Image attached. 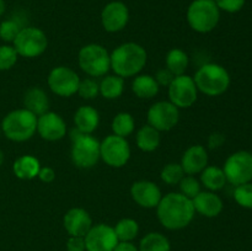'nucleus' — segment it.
<instances>
[{
	"instance_id": "nucleus-1",
	"label": "nucleus",
	"mask_w": 252,
	"mask_h": 251,
	"mask_svg": "<svg viewBox=\"0 0 252 251\" xmlns=\"http://www.w3.org/2000/svg\"><path fill=\"white\" fill-rule=\"evenodd\" d=\"M192 199L180 192H170L162 196L157 207V216L160 224L167 230H181L189 226L194 218Z\"/></svg>"
},
{
	"instance_id": "nucleus-2",
	"label": "nucleus",
	"mask_w": 252,
	"mask_h": 251,
	"mask_svg": "<svg viewBox=\"0 0 252 251\" xmlns=\"http://www.w3.org/2000/svg\"><path fill=\"white\" fill-rule=\"evenodd\" d=\"M147 61L144 47L135 42H126L111 53V69L121 78H132L143 70Z\"/></svg>"
},
{
	"instance_id": "nucleus-3",
	"label": "nucleus",
	"mask_w": 252,
	"mask_h": 251,
	"mask_svg": "<svg viewBox=\"0 0 252 251\" xmlns=\"http://www.w3.org/2000/svg\"><path fill=\"white\" fill-rule=\"evenodd\" d=\"M193 80L199 93L211 97L223 95L231 83L229 71L217 63H206L199 66L194 74Z\"/></svg>"
},
{
	"instance_id": "nucleus-4",
	"label": "nucleus",
	"mask_w": 252,
	"mask_h": 251,
	"mask_svg": "<svg viewBox=\"0 0 252 251\" xmlns=\"http://www.w3.org/2000/svg\"><path fill=\"white\" fill-rule=\"evenodd\" d=\"M1 132L12 142H26L37 132V116L26 108H17L7 113L1 122Z\"/></svg>"
},
{
	"instance_id": "nucleus-5",
	"label": "nucleus",
	"mask_w": 252,
	"mask_h": 251,
	"mask_svg": "<svg viewBox=\"0 0 252 251\" xmlns=\"http://www.w3.org/2000/svg\"><path fill=\"white\" fill-rule=\"evenodd\" d=\"M71 161L79 169H91L101 159L100 144L94 135L85 134L74 128L70 132Z\"/></svg>"
},
{
	"instance_id": "nucleus-6",
	"label": "nucleus",
	"mask_w": 252,
	"mask_h": 251,
	"mask_svg": "<svg viewBox=\"0 0 252 251\" xmlns=\"http://www.w3.org/2000/svg\"><path fill=\"white\" fill-rule=\"evenodd\" d=\"M220 10L214 0H193L187 9V22L198 33L212 32L219 24Z\"/></svg>"
},
{
	"instance_id": "nucleus-7",
	"label": "nucleus",
	"mask_w": 252,
	"mask_h": 251,
	"mask_svg": "<svg viewBox=\"0 0 252 251\" xmlns=\"http://www.w3.org/2000/svg\"><path fill=\"white\" fill-rule=\"evenodd\" d=\"M78 63L88 75L103 76L111 69V54L101 44L89 43L79 51Z\"/></svg>"
},
{
	"instance_id": "nucleus-8",
	"label": "nucleus",
	"mask_w": 252,
	"mask_h": 251,
	"mask_svg": "<svg viewBox=\"0 0 252 251\" xmlns=\"http://www.w3.org/2000/svg\"><path fill=\"white\" fill-rule=\"evenodd\" d=\"M12 46L20 57L37 58L47 51L48 38L38 27H22Z\"/></svg>"
},
{
	"instance_id": "nucleus-9",
	"label": "nucleus",
	"mask_w": 252,
	"mask_h": 251,
	"mask_svg": "<svg viewBox=\"0 0 252 251\" xmlns=\"http://www.w3.org/2000/svg\"><path fill=\"white\" fill-rule=\"evenodd\" d=\"M226 181L233 186L252 181V153L239 150L229 155L223 166Z\"/></svg>"
},
{
	"instance_id": "nucleus-10",
	"label": "nucleus",
	"mask_w": 252,
	"mask_h": 251,
	"mask_svg": "<svg viewBox=\"0 0 252 251\" xmlns=\"http://www.w3.org/2000/svg\"><path fill=\"white\" fill-rule=\"evenodd\" d=\"M130 154L132 152L127 139L116 134L107 135L100 144L101 159L111 167L120 169L127 165Z\"/></svg>"
},
{
	"instance_id": "nucleus-11",
	"label": "nucleus",
	"mask_w": 252,
	"mask_h": 251,
	"mask_svg": "<svg viewBox=\"0 0 252 251\" xmlns=\"http://www.w3.org/2000/svg\"><path fill=\"white\" fill-rule=\"evenodd\" d=\"M48 88L53 94L61 97H70L78 93L80 78L73 69L59 65L52 69L47 78Z\"/></svg>"
},
{
	"instance_id": "nucleus-12",
	"label": "nucleus",
	"mask_w": 252,
	"mask_h": 251,
	"mask_svg": "<svg viewBox=\"0 0 252 251\" xmlns=\"http://www.w3.org/2000/svg\"><path fill=\"white\" fill-rule=\"evenodd\" d=\"M169 101L177 108H189L196 103L198 98V89L193 78L189 75L175 76L172 83L167 88Z\"/></svg>"
},
{
	"instance_id": "nucleus-13",
	"label": "nucleus",
	"mask_w": 252,
	"mask_h": 251,
	"mask_svg": "<svg viewBox=\"0 0 252 251\" xmlns=\"http://www.w3.org/2000/svg\"><path fill=\"white\" fill-rule=\"evenodd\" d=\"M148 125L159 132H169L174 129L180 121V108L170 101H158L148 110Z\"/></svg>"
},
{
	"instance_id": "nucleus-14",
	"label": "nucleus",
	"mask_w": 252,
	"mask_h": 251,
	"mask_svg": "<svg viewBox=\"0 0 252 251\" xmlns=\"http://www.w3.org/2000/svg\"><path fill=\"white\" fill-rule=\"evenodd\" d=\"M86 251H113L118 244L117 235L113 226L100 223L91 226L90 230L84 236Z\"/></svg>"
},
{
	"instance_id": "nucleus-15",
	"label": "nucleus",
	"mask_w": 252,
	"mask_h": 251,
	"mask_svg": "<svg viewBox=\"0 0 252 251\" xmlns=\"http://www.w3.org/2000/svg\"><path fill=\"white\" fill-rule=\"evenodd\" d=\"M129 21V10L122 1H111L101 12V24L105 31L116 33L125 29Z\"/></svg>"
},
{
	"instance_id": "nucleus-16",
	"label": "nucleus",
	"mask_w": 252,
	"mask_h": 251,
	"mask_svg": "<svg viewBox=\"0 0 252 251\" xmlns=\"http://www.w3.org/2000/svg\"><path fill=\"white\" fill-rule=\"evenodd\" d=\"M37 133L42 139L57 142L65 137L66 123L61 115L48 111L37 117Z\"/></svg>"
},
{
	"instance_id": "nucleus-17",
	"label": "nucleus",
	"mask_w": 252,
	"mask_h": 251,
	"mask_svg": "<svg viewBox=\"0 0 252 251\" xmlns=\"http://www.w3.org/2000/svg\"><path fill=\"white\" fill-rule=\"evenodd\" d=\"M130 197L139 207L145 209L157 208L162 198L160 187L149 180L135 181L130 187Z\"/></svg>"
},
{
	"instance_id": "nucleus-18",
	"label": "nucleus",
	"mask_w": 252,
	"mask_h": 251,
	"mask_svg": "<svg viewBox=\"0 0 252 251\" xmlns=\"http://www.w3.org/2000/svg\"><path fill=\"white\" fill-rule=\"evenodd\" d=\"M63 225L69 236H85L90 230L93 218L84 208H70L63 217Z\"/></svg>"
},
{
	"instance_id": "nucleus-19",
	"label": "nucleus",
	"mask_w": 252,
	"mask_h": 251,
	"mask_svg": "<svg viewBox=\"0 0 252 251\" xmlns=\"http://www.w3.org/2000/svg\"><path fill=\"white\" fill-rule=\"evenodd\" d=\"M181 166L186 175L201 174L204 167L208 165V153L207 149L201 144L191 145L185 150L181 157Z\"/></svg>"
},
{
	"instance_id": "nucleus-20",
	"label": "nucleus",
	"mask_w": 252,
	"mask_h": 251,
	"mask_svg": "<svg viewBox=\"0 0 252 251\" xmlns=\"http://www.w3.org/2000/svg\"><path fill=\"white\" fill-rule=\"evenodd\" d=\"M194 211L207 218H216L221 213L224 203L220 197L212 191H201L193 199Z\"/></svg>"
},
{
	"instance_id": "nucleus-21",
	"label": "nucleus",
	"mask_w": 252,
	"mask_h": 251,
	"mask_svg": "<svg viewBox=\"0 0 252 251\" xmlns=\"http://www.w3.org/2000/svg\"><path fill=\"white\" fill-rule=\"evenodd\" d=\"M74 125L78 130L85 134H93L100 125V115L93 106H80L74 113Z\"/></svg>"
},
{
	"instance_id": "nucleus-22",
	"label": "nucleus",
	"mask_w": 252,
	"mask_h": 251,
	"mask_svg": "<svg viewBox=\"0 0 252 251\" xmlns=\"http://www.w3.org/2000/svg\"><path fill=\"white\" fill-rule=\"evenodd\" d=\"M24 108L29 110L34 116H41L49 111V98L46 91L41 88L29 89L24 95Z\"/></svg>"
},
{
	"instance_id": "nucleus-23",
	"label": "nucleus",
	"mask_w": 252,
	"mask_h": 251,
	"mask_svg": "<svg viewBox=\"0 0 252 251\" xmlns=\"http://www.w3.org/2000/svg\"><path fill=\"white\" fill-rule=\"evenodd\" d=\"M41 162L33 155H21L17 157L12 165L15 176L20 180H32L38 176Z\"/></svg>"
},
{
	"instance_id": "nucleus-24",
	"label": "nucleus",
	"mask_w": 252,
	"mask_h": 251,
	"mask_svg": "<svg viewBox=\"0 0 252 251\" xmlns=\"http://www.w3.org/2000/svg\"><path fill=\"white\" fill-rule=\"evenodd\" d=\"M160 90L154 76L149 74H138L132 83V91L139 98H153Z\"/></svg>"
},
{
	"instance_id": "nucleus-25",
	"label": "nucleus",
	"mask_w": 252,
	"mask_h": 251,
	"mask_svg": "<svg viewBox=\"0 0 252 251\" xmlns=\"http://www.w3.org/2000/svg\"><path fill=\"white\" fill-rule=\"evenodd\" d=\"M161 137L160 132L152 127L150 125H145L138 129L137 135H135V143L137 147L144 153H152L159 148Z\"/></svg>"
},
{
	"instance_id": "nucleus-26",
	"label": "nucleus",
	"mask_w": 252,
	"mask_h": 251,
	"mask_svg": "<svg viewBox=\"0 0 252 251\" xmlns=\"http://www.w3.org/2000/svg\"><path fill=\"white\" fill-rule=\"evenodd\" d=\"M199 175H201V185L206 187L207 191H220L228 184L223 169L214 165H207Z\"/></svg>"
},
{
	"instance_id": "nucleus-27",
	"label": "nucleus",
	"mask_w": 252,
	"mask_h": 251,
	"mask_svg": "<svg viewBox=\"0 0 252 251\" xmlns=\"http://www.w3.org/2000/svg\"><path fill=\"white\" fill-rule=\"evenodd\" d=\"M189 54L181 48H172L167 52L165 58V68L169 69L175 76L184 75L189 68Z\"/></svg>"
},
{
	"instance_id": "nucleus-28",
	"label": "nucleus",
	"mask_w": 252,
	"mask_h": 251,
	"mask_svg": "<svg viewBox=\"0 0 252 251\" xmlns=\"http://www.w3.org/2000/svg\"><path fill=\"white\" fill-rule=\"evenodd\" d=\"M100 94L107 100H116L121 97L125 91V79L118 75H107L98 84Z\"/></svg>"
},
{
	"instance_id": "nucleus-29",
	"label": "nucleus",
	"mask_w": 252,
	"mask_h": 251,
	"mask_svg": "<svg viewBox=\"0 0 252 251\" xmlns=\"http://www.w3.org/2000/svg\"><path fill=\"white\" fill-rule=\"evenodd\" d=\"M138 249L139 251H171V244L164 234L150 231L143 236Z\"/></svg>"
},
{
	"instance_id": "nucleus-30",
	"label": "nucleus",
	"mask_w": 252,
	"mask_h": 251,
	"mask_svg": "<svg viewBox=\"0 0 252 251\" xmlns=\"http://www.w3.org/2000/svg\"><path fill=\"white\" fill-rule=\"evenodd\" d=\"M111 128H112L113 134L127 138L134 132L135 121L129 112H120L113 117Z\"/></svg>"
},
{
	"instance_id": "nucleus-31",
	"label": "nucleus",
	"mask_w": 252,
	"mask_h": 251,
	"mask_svg": "<svg viewBox=\"0 0 252 251\" xmlns=\"http://www.w3.org/2000/svg\"><path fill=\"white\" fill-rule=\"evenodd\" d=\"M118 241H133L139 234V224L135 219L123 218L113 226Z\"/></svg>"
},
{
	"instance_id": "nucleus-32",
	"label": "nucleus",
	"mask_w": 252,
	"mask_h": 251,
	"mask_svg": "<svg viewBox=\"0 0 252 251\" xmlns=\"http://www.w3.org/2000/svg\"><path fill=\"white\" fill-rule=\"evenodd\" d=\"M184 176V169H182L181 164H177V162H169L162 167L161 172H160V177H161L162 181L170 186L179 185V182L181 181Z\"/></svg>"
},
{
	"instance_id": "nucleus-33",
	"label": "nucleus",
	"mask_w": 252,
	"mask_h": 251,
	"mask_svg": "<svg viewBox=\"0 0 252 251\" xmlns=\"http://www.w3.org/2000/svg\"><path fill=\"white\" fill-rule=\"evenodd\" d=\"M179 187L180 193H182L189 199H193L202 191L201 181L197 180L194 176H192V175H185L181 181L179 182Z\"/></svg>"
},
{
	"instance_id": "nucleus-34",
	"label": "nucleus",
	"mask_w": 252,
	"mask_h": 251,
	"mask_svg": "<svg viewBox=\"0 0 252 251\" xmlns=\"http://www.w3.org/2000/svg\"><path fill=\"white\" fill-rule=\"evenodd\" d=\"M234 199L243 208L252 209V181L235 186Z\"/></svg>"
},
{
	"instance_id": "nucleus-35",
	"label": "nucleus",
	"mask_w": 252,
	"mask_h": 251,
	"mask_svg": "<svg viewBox=\"0 0 252 251\" xmlns=\"http://www.w3.org/2000/svg\"><path fill=\"white\" fill-rule=\"evenodd\" d=\"M22 26L17 20L9 19L4 20L0 24V38L5 42H14L17 37L19 32L21 31Z\"/></svg>"
},
{
	"instance_id": "nucleus-36",
	"label": "nucleus",
	"mask_w": 252,
	"mask_h": 251,
	"mask_svg": "<svg viewBox=\"0 0 252 251\" xmlns=\"http://www.w3.org/2000/svg\"><path fill=\"white\" fill-rule=\"evenodd\" d=\"M17 58H19V54L14 46H9V44L0 46V70L4 71L11 69L17 63Z\"/></svg>"
},
{
	"instance_id": "nucleus-37",
	"label": "nucleus",
	"mask_w": 252,
	"mask_h": 251,
	"mask_svg": "<svg viewBox=\"0 0 252 251\" xmlns=\"http://www.w3.org/2000/svg\"><path fill=\"white\" fill-rule=\"evenodd\" d=\"M76 94H79V96L85 98V100H93L100 94V86H98V83L96 80L91 78H86L84 80H80Z\"/></svg>"
},
{
	"instance_id": "nucleus-38",
	"label": "nucleus",
	"mask_w": 252,
	"mask_h": 251,
	"mask_svg": "<svg viewBox=\"0 0 252 251\" xmlns=\"http://www.w3.org/2000/svg\"><path fill=\"white\" fill-rule=\"evenodd\" d=\"M217 6L220 11L229 12V14H235L239 12L245 5L246 0H214Z\"/></svg>"
},
{
	"instance_id": "nucleus-39",
	"label": "nucleus",
	"mask_w": 252,
	"mask_h": 251,
	"mask_svg": "<svg viewBox=\"0 0 252 251\" xmlns=\"http://www.w3.org/2000/svg\"><path fill=\"white\" fill-rule=\"evenodd\" d=\"M154 78L157 80V83L159 84V86H166V88H169V85L175 79V75L167 68H162L157 71Z\"/></svg>"
},
{
	"instance_id": "nucleus-40",
	"label": "nucleus",
	"mask_w": 252,
	"mask_h": 251,
	"mask_svg": "<svg viewBox=\"0 0 252 251\" xmlns=\"http://www.w3.org/2000/svg\"><path fill=\"white\" fill-rule=\"evenodd\" d=\"M66 251H86L83 236H69L66 240Z\"/></svg>"
},
{
	"instance_id": "nucleus-41",
	"label": "nucleus",
	"mask_w": 252,
	"mask_h": 251,
	"mask_svg": "<svg viewBox=\"0 0 252 251\" xmlns=\"http://www.w3.org/2000/svg\"><path fill=\"white\" fill-rule=\"evenodd\" d=\"M225 143V135L220 132H213L208 137L209 149H218Z\"/></svg>"
},
{
	"instance_id": "nucleus-42",
	"label": "nucleus",
	"mask_w": 252,
	"mask_h": 251,
	"mask_svg": "<svg viewBox=\"0 0 252 251\" xmlns=\"http://www.w3.org/2000/svg\"><path fill=\"white\" fill-rule=\"evenodd\" d=\"M37 177H38L42 182L51 184V182H53L54 180H56V171L49 166H43V167L41 166V169H39V172H38V176Z\"/></svg>"
},
{
	"instance_id": "nucleus-43",
	"label": "nucleus",
	"mask_w": 252,
	"mask_h": 251,
	"mask_svg": "<svg viewBox=\"0 0 252 251\" xmlns=\"http://www.w3.org/2000/svg\"><path fill=\"white\" fill-rule=\"evenodd\" d=\"M113 251H139V249L133 244V241H118Z\"/></svg>"
},
{
	"instance_id": "nucleus-44",
	"label": "nucleus",
	"mask_w": 252,
	"mask_h": 251,
	"mask_svg": "<svg viewBox=\"0 0 252 251\" xmlns=\"http://www.w3.org/2000/svg\"><path fill=\"white\" fill-rule=\"evenodd\" d=\"M5 9H6V5H5L4 0H0V16H2L5 12Z\"/></svg>"
},
{
	"instance_id": "nucleus-45",
	"label": "nucleus",
	"mask_w": 252,
	"mask_h": 251,
	"mask_svg": "<svg viewBox=\"0 0 252 251\" xmlns=\"http://www.w3.org/2000/svg\"><path fill=\"white\" fill-rule=\"evenodd\" d=\"M4 159H5V157H4V153H2V150L0 149V166H1V165H2V162H4Z\"/></svg>"
},
{
	"instance_id": "nucleus-46",
	"label": "nucleus",
	"mask_w": 252,
	"mask_h": 251,
	"mask_svg": "<svg viewBox=\"0 0 252 251\" xmlns=\"http://www.w3.org/2000/svg\"><path fill=\"white\" fill-rule=\"evenodd\" d=\"M1 133H2L1 132V126H0V137H1Z\"/></svg>"
}]
</instances>
